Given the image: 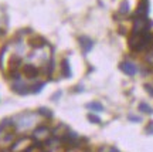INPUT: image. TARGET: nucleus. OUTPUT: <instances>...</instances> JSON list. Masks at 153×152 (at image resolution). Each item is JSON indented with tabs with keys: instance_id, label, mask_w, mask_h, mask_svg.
<instances>
[{
	"instance_id": "6ab92c4d",
	"label": "nucleus",
	"mask_w": 153,
	"mask_h": 152,
	"mask_svg": "<svg viewBox=\"0 0 153 152\" xmlns=\"http://www.w3.org/2000/svg\"><path fill=\"white\" fill-rule=\"evenodd\" d=\"M128 11H129V4H128V1H123V3L120 4L119 13H122V14H126Z\"/></svg>"
},
{
	"instance_id": "dca6fc26",
	"label": "nucleus",
	"mask_w": 153,
	"mask_h": 152,
	"mask_svg": "<svg viewBox=\"0 0 153 152\" xmlns=\"http://www.w3.org/2000/svg\"><path fill=\"white\" fill-rule=\"evenodd\" d=\"M139 111H142L145 114H153V108L150 105H148L146 103H140L139 104Z\"/></svg>"
},
{
	"instance_id": "f03ea898",
	"label": "nucleus",
	"mask_w": 153,
	"mask_h": 152,
	"mask_svg": "<svg viewBox=\"0 0 153 152\" xmlns=\"http://www.w3.org/2000/svg\"><path fill=\"white\" fill-rule=\"evenodd\" d=\"M14 132V121L11 118H6L0 124V139L3 142H10L13 139Z\"/></svg>"
},
{
	"instance_id": "f3484780",
	"label": "nucleus",
	"mask_w": 153,
	"mask_h": 152,
	"mask_svg": "<svg viewBox=\"0 0 153 152\" xmlns=\"http://www.w3.org/2000/svg\"><path fill=\"white\" fill-rule=\"evenodd\" d=\"M44 85H45V82H37L34 87H31V92H34V94H37V92H40L41 90L44 88Z\"/></svg>"
},
{
	"instance_id": "ddd939ff",
	"label": "nucleus",
	"mask_w": 153,
	"mask_h": 152,
	"mask_svg": "<svg viewBox=\"0 0 153 152\" xmlns=\"http://www.w3.org/2000/svg\"><path fill=\"white\" fill-rule=\"evenodd\" d=\"M30 44H31L33 47H36V49H41V47L45 46V40H44L43 37H33L30 40Z\"/></svg>"
},
{
	"instance_id": "7ed1b4c3",
	"label": "nucleus",
	"mask_w": 153,
	"mask_h": 152,
	"mask_svg": "<svg viewBox=\"0 0 153 152\" xmlns=\"http://www.w3.org/2000/svg\"><path fill=\"white\" fill-rule=\"evenodd\" d=\"M152 24L153 23L149 20L148 17H135L132 33H149Z\"/></svg>"
},
{
	"instance_id": "b1692460",
	"label": "nucleus",
	"mask_w": 153,
	"mask_h": 152,
	"mask_svg": "<svg viewBox=\"0 0 153 152\" xmlns=\"http://www.w3.org/2000/svg\"><path fill=\"white\" fill-rule=\"evenodd\" d=\"M109 152H119V149H116V148H111Z\"/></svg>"
},
{
	"instance_id": "9d476101",
	"label": "nucleus",
	"mask_w": 153,
	"mask_h": 152,
	"mask_svg": "<svg viewBox=\"0 0 153 152\" xmlns=\"http://www.w3.org/2000/svg\"><path fill=\"white\" fill-rule=\"evenodd\" d=\"M23 73L27 78H36L38 76V68L33 64H26L24 68H23Z\"/></svg>"
},
{
	"instance_id": "423d86ee",
	"label": "nucleus",
	"mask_w": 153,
	"mask_h": 152,
	"mask_svg": "<svg viewBox=\"0 0 153 152\" xmlns=\"http://www.w3.org/2000/svg\"><path fill=\"white\" fill-rule=\"evenodd\" d=\"M11 90L20 95H27L31 92V87H28L26 82H22L20 80H16V81L11 84Z\"/></svg>"
},
{
	"instance_id": "5701e85b",
	"label": "nucleus",
	"mask_w": 153,
	"mask_h": 152,
	"mask_svg": "<svg viewBox=\"0 0 153 152\" xmlns=\"http://www.w3.org/2000/svg\"><path fill=\"white\" fill-rule=\"evenodd\" d=\"M146 132H148V134H153V124L152 125H148V128H146Z\"/></svg>"
},
{
	"instance_id": "4468645a",
	"label": "nucleus",
	"mask_w": 153,
	"mask_h": 152,
	"mask_svg": "<svg viewBox=\"0 0 153 152\" xmlns=\"http://www.w3.org/2000/svg\"><path fill=\"white\" fill-rule=\"evenodd\" d=\"M22 65V60L19 57H11L10 58V71H17V68Z\"/></svg>"
},
{
	"instance_id": "0eeeda50",
	"label": "nucleus",
	"mask_w": 153,
	"mask_h": 152,
	"mask_svg": "<svg viewBox=\"0 0 153 152\" xmlns=\"http://www.w3.org/2000/svg\"><path fill=\"white\" fill-rule=\"evenodd\" d=\"M119 68L125 73L126 76H135L137 73V67L133 64L132 61H123V63L119 65Z\"/></svg>"
},
{
	"instance_id": "412c9836",
	"label": "nucleus",
	"mask_w": 153,
	"mask_h": 152,
	"mask_svg": "<svg viewBox=\"0 0 153 152\" xmlns=\"http://www.w3.org/2000/svg\"><path fill=\"white\" fill-rule=\"evenodd\" d=\"M145 90H146V91H148L149 94L153 97V87L150 85V84H145Z\"/></svg>"
},
{
	"instance_id": "1a4fd4ad",
	"label": "nucleus",
	"mask_w": 153,
	"mask_h": 152,
	"mask_svg": "<svg viewBox=\"0 0 153 152\" xmlns=\"http://www.w3.org/2000/svg\"><path fill=\"white\" fill-rule=\"evenodd\" d=\"M78 41H79V44H81V49L84 53H89L91 50H92L94 47V41L91 40L89 37H85V36H82V37L78 38Z\"/></svg>"
},
{
	"instance_id": "20e7f679",
	"label": "nucleus",
	"mask_w": 153,
	"mask_h": 152,
	"mask_svg": "<svg viewBox=\"0 0 153 152\" xmlns=\"http://www.w3.org/2000/svg\"><path fill=\"white\" fill-rule=\"evenodd\" d=\"M50 135H51V131H50V128H47V127L41 125V127H38V128H36V130H34L33 139H36V142H38V144H41V142H47V141H48Z\"/></svg>"
},
{
	"instance_id": "39448f33",
	"label": "nucleus",
	"mask_w": 153,
	"mask_h": 152,
	"mask_svg": "<svg viewBox=\"0 0 153 152\" xmlns=\"http://www.w3.org/2000/svg\"><path fill=\"white\" fill-rule=\"evenodd\" d=\"M31 145H33V141L30 138H20L11 145L10 152H26Z\"/></svg>"
},
{
	"instance_id": "f257e3e1",
	"label": "nucleus",
	"mask_w": 153,
	"mask_h": 152,
	"mask_svg": "<svg viewBox=\"0 0 153 152\" xmlns=\"http://www.w3.org/2000/svg\"><path fill=\"white\" fill-rule=\"evenodd\" d=\"M152 38L153 37L149 33H132L128 40V44L133 51H140L149 47V44L152 43Z\"/></svg>"
},
{
	"instance_id": "f8f14e48",
	"label": "nucleus",
	"mask_w": 153,
	"mask_h": 152,
	"mask_svg": "<svg viewBox=\"0 0 153 152\" xmlns=\"http://www.w3.org/2000/svg\"><path fill=\"white\" fill-rule=\"evenodd\" d=\"M61 71H62V76L64 77H71V67H70V61L64 58V60L61 61Z\"/></svg>"
},
{
	"instance_id": "2eb2a0df",
	"label": "nucleus",
	"mask_w": 153,
	"mask_h": 152,
	"mask_svg": "<svg viewBox=\"0 0 153 152\" xmlns=\"http://www.w3.org/2000/svg\"><path fill=\"white\" fill-rule=\"evenodd\" d=\"M87 108L92 109V111H97V112H101V111H104V107H102V104L101 103H89L87 105Z\"/></svg>"
},
{
	"instance_id": "aec40b11",
	"label": "nucleus",
	"mask_w": 153,
	"mask_h": 152,
	"mask_svg": "<svg viewBox=\"0 0 153 152\" xmlns=\"http://www.w3.org/2000/svg\"><path fill=\"white\" fill-rule=\"evenodd\" d=\"M88 120L91 121V122H94V124H99V122H101V118L95 114H89L88 115Z\"/></svg>"
},
{
	"instance_id": "a211bd4d",
	"label": "nucleus",
	"mask_w": 153,
	"mask_h": 152,
	"mask_svg": "<svg viewBox=\"0 0 153 152\" xmlns=\"http://www.w3.org/2000/svg\"><path fill=\"white\" fill-rule=\"evenodd\" d=\"M38 114L44 115V117H48V118H51V117H53V112H51L50 109L44 108V107H41V108H38Z\"/></svg>"
},
{
	"instance_id": "9b49d317",
	"label": "nucleus",
	"mask_w": 153,
	"mask_h": 152,
	"mask_svg": "<svg viewBox=\"0 0 153 152\" xmlns=\"http://www.w3.org/2000/svg\"><path fill=\"white\" fill-rule=\"evenodd\" d=\"M68 131H70V128H68L67 125L61 124V125H58V127H57L54 131H53V134H54L55 136L61 138V139H64V138H65V135L68 134Z\"/></svg>"
},
{
	"instance_id": "4be33fe9",
	"label": "nucleus",
	"mask_w": 153,
	"mask_h": 152,
	"mask_svg": "<svg viewBox=\"0 0 153 152\" xmlns=\"http://www.w3.org/2000/svg\"><path fill=\"white\" fill-rule=\"evenodd\" d=\"M129 121H132V122H140V118H139V117H135V115H131V117H129Z\"/></svg>"
},
{
	"instance_id": "6e6552de",
	"label": "nucleus",
	"mask_w": 153,
	"mask_h": 152,
	"mask_svg": "<svg viewBox=\"0 0 153 152\" xmlns=\"http://www.w3.org/2000/svg\"><path fill=\"white\" fill-rule=\"evenodd\" d=\"M149 14V0H142L135 11V17H148Z\"/></svg>"
}]
</instances>
